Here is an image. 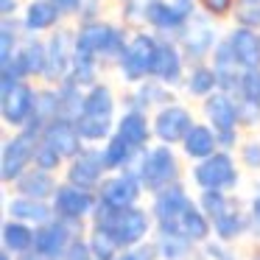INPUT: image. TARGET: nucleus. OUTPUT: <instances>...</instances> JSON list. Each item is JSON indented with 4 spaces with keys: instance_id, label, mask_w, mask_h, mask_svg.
Returning a JSON list of instances; mask_svg holds the SVG:
<instances>
[{
    "instance_id": "nucleus-42",
    "label": "nucleus",
    "mask_w": 260,
    "mask_h": 260,
    "mask_svg": "<svg viewBox=\"0 0 260 260\" xmlns=\"http://www.w3.org/2000/svg\"><path fill=\"white\" fill-rule=\"evenodd\" d=\"M238 120L241 129L254 132L260 126V101H249V98H238Z\"/></svg>"
},
{
    "instance_id": "nucleus-11",
    "label": "nucleus",
    "mask_w": 260,
    "mask_h": 260,
    "mask_svg": "<svg viewBox=\"0 0 260 260\" xmlns=\"http://www.w3.org/2000/svg\"><path fill=\"white\" fill-rule=\"evenodd\" d=\"M87 230H90V224H70V221H62V218H51L48 224L37 226L34 249L45 260H64L73 238L87 235Z\"/></svg>"
},
{
    "instance_id": "nucleus-51",
    "label": "nucleus",
    "mask_w": 260,
    "mask_h": 260,
    "mask_svg": "<svg viewBox=\"0 0 260 260\" xmlns=\"http://www.w3.org/2000/svg\"><path fill=\"white\" fill-rule=\"evenodd\" d=\"M59 6V12L64 14V20H76V14H79L81 9V0H53Z\"/></svg>"
},
{
    "instance_id": "nucleus-50",
    "label": "nucleus",
    "mask_w": 260,
    "mask_h": 260,
    "mask_svg": "<svg viewBox=\"0 0 260 260\" xmlns=\"http://www.w3.org/2000/svg\"><path fill=\"white\" fill-rule=\"evenodd\" d=\"M241 132L243 129H230V132H215L218 135V148H224V151H235L238 146H241Z\"/></svg>"
},
{
    "instance_id": "nucleus-38",
    "label": "nucleus",
    "mask_w": 260,
    "mask_h": 260,
    "mask_svg": "<svg viewBox=\"0 0 260 260\" xmlns=\"http://www.w3.org/2000/svg\"><path fill=\"white\" fill-rule=\"evenodd\" d=\"M235 199L238 196H232V193H226V190H199L196 202H199V207L210 215V221H213V218H218L221 213H226V210L235 204Z\"/></svg>"
},
{
    "instance_id": "nucleus-19",
    "label": "nucleus",
    "mask_w": 260,
    "mask_h": 260,
    "mask_svg": "<svg viewBox=\"0 0 260 260\" xmlns=\"http://www.w3.org/2000/svg\"><path fill=\"white\" fill-rule=\"evenodd\" d=\"M20 20H23L25 34H37V37H48L53 28L68 23L53 0H28L20 12Z\"/></svg>"
},
{
    "instance_id": "nucleus-4",
    "label": "nucleus",
    "mask_w": 260,
    "mask_h": 260,
    "mask_svg": "<svg viewBox=\"0 0 260 260\" xmlns=\"http://www.w3.org/2000/svg\"><path fill=\"white\" fill-rule=\"evenodd\" d=\"M159 51V34H154L151 28H137L132 31L126 51L120 53V59L115 62V73L123 81V87H135L140 81L151 79L154 70V59Z\"/></svg>"
},
{
    "instance_id": "nucleus-7",
    "label": "nucleus",
    "mask_w": 260,
    "mask_h": 260,
    "mask_svg": "<svg viewBox=\"0 0 260 260\" xmlns=\"http://www.w3.org/2000/svg\"><path fill=\"white\" fill-rule=\"evenodd\" d=\"M221 37L224 34L218 31V20H213L210 14H204L202 9H199L190 17V23L185 25V31L179 34L176 42H179L187 64H196V62H210V53L218 45Z\"/></svg>"
},
{
    "instance_id": "nucleus-32",
    "label": "nucleus",
    "mask_w": 260,
    "mask_h": 260,
    "mask_svg": "<svg viewBox=\"0 0 260 260\" xmlns=\"http://www.w3.org/2000/svg\"><path fill=\"white\" fill-rule=\"evenodd\" d=\"M118 92L112 90L109 81H98V84L87 87V95H84V112L87 115H104V118H115L118 112Z\"/></svg>"
},
{
    "instance_id": "nucleus-8",
    "label": "nucleus",
    "mask_w": 260,
    "mask_h": 260,
    "mask_svg": "<svg viewBox=\"0 0 260 260\" xmlns=\"http://www.w3.org/2000/svg\"><path fill=\"white\" fill-rule=\"evenodd\" d=\"M40 140L42 137L28 129H17L12 137L3 140V151H0V179H3V185H14L34 165V151L40 146Z\"/></svg>"
},
{
    "instance_id": "nucleus-13",
    "label": "nucleus",
    "mask_w": 260,
    "mask_h": 260,
    "mask_svg": "<svg viewBox=\"0 0 260 260\" xmlns=\"http://www.w3.org/2000/svg\"><path fill=\"white\" fill-rule=\"evenodd\" d=\"M190 202H193V196L185 190L182 182H174V185L151 193V215L157 221L154 232H176V224H179L182 213L187 210Z\"/></svg>"
},
{
    "instance_id": "nucleus-56",
    "label": "nucleus",
    "mask_w": 260,
    "mask_h": 260,
    "mask_svg": "<svg viewBox=\"0 0 260 260\" xmlns=\"http://www.w3.org/2000/svg\"><path fill=\"white\" fill-rule=\"evenodd\" d=\"M254 3H260V0H238V6H254Z\"/></svg>"
},
{
    "instance_id": "nucleus-17",
    "label": "nucleus",
    "mask_w": 260,
    "mask_h": 260,
    "mask_svg": "<svg viewBox=\"0 0 260 260\" xmlns=\"http://www.w3.org/2000/svg\"><path fill=\"white\" fill-rule=\"evenodd\" d=\"M187 68H190V64H187L179 42L176 40H162V37H159V51H157V59H154L151 79H159L162 84L174 87V90H182Z\"/></svg>"
},
{
    "instance_id": "nucleus-29",
    "label": "nucleus",
    "mask_w": 260,
    "mask_h": 260,
    "mask_svg": "<svg viewBox=\"0 0 260 260\" xmlns=\"http://www.w3.org/2000/svg\"><path fill=\"white\" fill-rule=\"evenodd\" d=\"M218 90V76H215L213 64L210 62H196L187 68V76H185V84H182V92L193 101H204L207 95Z\"/></svg>"
},
{
    "instance_id": "nucleus-6",
    "label": "nucleus",
    "mask_w": 260,
    "mask_h": 260,
    "mask_svg": "<svg viewBox=\"0 0 260 260\" xmlns=\"http://www.w3.org/2000/svg\"><path fill=\"white\" fill-rule=\"evenodd\" d=\"M196 12V0H151L146 6V28H151L162 40H179Z\"/></svg>"
},
{
    "instance_id": "nucleus-33",
    "label": "nucleus",
    "mask_w": 260,
    "mask_h": 260,
    "mask_svg": "<svg viewBox=\"0 0 260 260\" xmlns=\"http://www.w3.org/2000/svg\"><path fill=\"white\" fill-rule=\"evenodd\" d=\"M115 123H118V118H104V115H87V112L76 120L79 135L84 137L87 146H104L115 135Z\"/></svg>"
},
{
    "instance_id": "nucleus-39",
    "label": "nucleus",
    "mask_w": 260,
    "mask_h": 260,
    "mask_svg": "<svg viewBox=\"0 0 260 260\" xmlns=\"http://www.w3.org/2000/svg\"><path fill=\"white\" fill-rule=\"evenodd\" d=\"M34 165H37V168H42V171L56 174V171H62L64 165H68V159H64L53 146H48L45 140H40V146H37V151H34Z\"/></svg>"
},
{
    "instance_id": "nucleus-34",
    "label": "nucleus",
    "mask_w": 260,
    "mask_h": 260,
    "mask_svg": "<svg viewBox=\"0 0 260 260\" xmlns=\"http://www.w3.org/2000/svg\"><path fill=\"white\" fill-rule=\"evenodd\" d=\"M59 87V118L79 120L84 115V95L87 90L81 84H76L73 79H64Z\"/></svg>"
},
{
    "instance_id": "nucleus-1",
    "label": "nucleus",
    "mask_w": 260,
    "mask_h": 260,
    "mask_svg": "<svg viewBox=\"0 0 260 260\" xmlns=\"http://www.w3.org/2000/svg\"><path fill=\"white\" fill-rule=\"evenodd\" d=\"M90 224L109 230L112 238L120 243V249H129V246L148 241L154 235V230H157V221H154L151 210H143L140 204L118 210V207H109V204L98 202L90 215Z\"/></svg>"
},
{
    "instance_id": "nucleus-12",
    "label": "nucleus",
    "mask_w": 260,
    "mask_h": 260,
    "mask_svg": "<svg viewBox=\"0 0 260 260\" xmlns=\"http://www.w3.org/2000/svg\"><path fill=\"white\" fill-rule=\"evenodd\" d=\"M193 123H196V118H193L190 107H185L182 101H171L165 107H159L157 112H151L154 140L168 143V146H179Z\"/></svg>"
},
{
    "instance_id": "nucleus-27",
    "label": "nucleus",
    "mask_w": 260,
    "mask_h": 260,
    "mask_svg": "<svg viewBox=\"0 0 260 260\" xmlns=\"http://www.w3.org/2000/svg\"><path fill=\"white\" fill-rule=\"evenodd\" d=\"M176 232L185 235L187 241H193L196 246H204V243L213 238V221H210V215L199 207L196 199H193V202L187 204V210L182 213L179 224H176Z\"/></svg>"
},
{
    "instance_id": "nucleus-43",
    "label": "nucleus",
    "mask_w": 260,
    "mask_h": 260,
    "mask_svg": "<svg viewBox=\"0 0 260 260\" xmlns=\"http://www.w3.org/2000/svg\"><path fill=\"white\" fill-rule=\"evenodd\" d=\"M238 162L246 171H260V137H249L238 146Z\"/></svg>"
},
{
    "instance_id": "nucleus-54",
    "label": "nucleus",
    "mask_w": 260,
    "mask_h": 260,
    "mask_svg": "<svg viewBox=\"0 0 260 260\" xmlns=\"http://www.w3.org/2000/svg\"><path fill=\"white\" fill-rule=\"evenodd\" d=\"M14 260H45V257H42V254L37 252V249H31V252H23V254H17Z\"/></svg>"
},
{
    "instance_id": "nucleus-3",
    "label": "nucleus",
    "mask_w": 260,
    "mask_h": 260,
    "mask_svg": "<svg viewBox=\"0 0 260 260\" xmlns=\"http://www.w3.org/2000/svg\"><path fill=\"white\" fill-rule=\"evenodd\" d=\"M126 171H135L140 176L146 193H157L162 187L174 185V182H182V162L179 154L174 151V146L168 143H151L146 146L140 154H137L135 165Z\"/></svg>"
},
{
    "instance_id": "nucleus-15",
    "label": "nucleus",
    "mask_w": 260,
    "mask_h": 260,
    "mask_svg": "<svg viewBox=\"0 0 260 260\" xmlns=\"http://www.w3.org/2000/svg\"><path fill=\"white\" fill-rule=\"evenodd\" d=\"M34 104H37V81H20L12 90L0 92V115L9 129H23L34 118Z\"/></svg>"
},
{
    "instance_id": "nucleus-57",
    "label": "nucleus",
    "mask_w": 260,
    "mask_h": 260,
    "mask_svg": "<svg viewBox=\"0 0 260 260\" xmlns=\"http://www.w3.org/2000/svg\"><path fill=\"white\" fill-rule=\"evenodd\" d=\"M0 260H14V254H12V252H6V249H3V252H0Z\"/></svg>"
},
{
    "instance_id": "nucleus-55",
    "label": "nucleus",
    "mask_w": 260,
    "mask_h": 260,
    "mask_svg": "<svg viewBox=\"0 0 260 260\" xmlns=\"http://www.w3.org/2000/svg\"><path fill=\"white\" fill-rule=\"evenodd\" d=\"M249 260H260V246L252 249V254H249Z\"/></svg>"
},
{
    "instance_id": "nucleus-25",
    "label": "nucleus",
    "mask_w": 260,
    "mask_h": 260,
    "mask_svg": "<svg viewBox=\"0 0 260 260\" xmlns=\"http://www.w3.org/2000/svg\"><path fill=\"white\" fill-rule=\"evenodd\" d=\"M224 37L230 40L232 53H235L238 64H241L243 70L246 68H260V31L243 28V25H232Z\"/></svg>"
},
{
    "instance_id": "nucleus-35",
    "label": "nucleus",
    "mask_w": 260,
    "mask_h": 260,
    "mask_svg": "<svg viewBox=\"0 0 260 260\" xmlns=\"http://www.w3.org/2000/svg\"><path fill=\"white\" fill-rule=\"evenodd\" d=\"M25 28H23V20L17 17H3L0 20V62H6L17 53V48L23 45L25 40Z\"/></svg>"
},
{
    "instance_id": "nucleus-49",
    "label": "nucleus",
    "mask_w": 260,
    "mask_h": 260,
    "mask_svg": "<svg viewBox=\"0 0 260 260\" xmlns=\"http://www.w3.org/2000/svg\"><path fill=\"white\" fill-rule=\"evenodd\" d=\"M98 17H104V0H81L76 23H87V20H98Z\"/></svg>"
},
{
    "instance_id": "nucleus-47",
    "label": "nucleus",
    "mask_w": 260,
    "mask_h": 260,
    "mask_svg": "<svg viewBox=\"0 0 260 260\" xmlns=\"http://www.w3.org/2000/svg\"><path fill=\"white\" fill-rule=\"evenodd\" d=\"M249 238L260 246V187L254 190V196L249 199Z\"/></svg>"
},
{
    "instance_id": "nucleus-26",
    "label": "nucleus",
    "mask_w": 260,
    "mask_h": 260,
    "mask_svg": "<svg viewBox=\"0 0 260 260\" xmlns=\"http://www.w3.org/2000/svg\"><path fill=\"white\" fill-rule=\"evenodd\" d=\"M213 235L224 243H235L243 235H249V210H243L241 199H235V204L226 213L213 218Z\"/></svg>"
},
{
    "instance_id": "nucleus-20",
    "label": "nucleus",
    "mask_w": 260,
    "mask_h": 260,
    "mask_svg": "<svg viewBox=\"0 0 260 260\" xmlns=\"http://www.w3.org/2000/svg\"><path fill=\"white\" fill-rule=\"evenodd\" d=\"M202 118L207 120L215 132L241 129V120H238V98L232 95V92L215 90L213 95H207L202 101Z\"/></svg>"
},
{
    "instance_id": "nucleus-48",
    "label": "nucleus",
    "mask_w": 260,
    "mask_h": 260,
    "mask_svg": "<svg viewBox=\"0 0 260 260\" xmlns=\"http://www.w3.org/2000/svg\"><path fill=\"white\" fill-rule=\"evenodd\" d=\"M64 260H95V254H92V249H90V241H87V235L73 238V243L68 246V254H64Z\"/></svg>"
},
{
    "instance_id": "nucleus-5",
    "label": "nucleus",
    "mask_w": 260,
    "mask_h": 260,
    "mask_svg": "<svg viewBox=\"0 0 260 260\" xmlns=\"http://www.w3.org/2000/svg\"><path fill=\"white\" fill-rule=\"evenodd\" d=\"M190 179L199 190H226L232 193L241 185V171H238V159L232 157V151L218 148L215 154L193 162Z\"/></svg>"
},
{
    "instance_id": "nucleus-36",
    "label": "nucleus",
    "mask_w": 260,
    "mask_h": 260,
    "mask_svg": "<svg viewBox=\"0 0 260 260\" xmlns=\"http://www.w3.org/2000/svg\"><path fill=\"white\" fill-rule=\"evenodd\" d=\"M34 118L42 123H51L59 118V87L56 84H37V104H34Z\"/></svg>"
},
{
    "instance_id": "nucleus-40",
    "label": "nucleus",
    "mask_w": 260,
    "mask_h": 260,
    "mask_svg": "<svg viewBox=\"0 0 260 260\" xmlns=\"http://www.w3.org/2000/svg\"><path fill=\"white\" fill-rule=\"evenodd\" d=\"M199 9H202L204 14H210L213 20H232V14H235L238 9V0H196Z\"/></svg>"
},
{
    "instance_id": "nucleus-10",
    "label": "nucleus",
    "mask_w": 260,
    "mask_h": 260,
    "mask_svg": "<svg viewBox=\"0 0 260 260\" xmlns=\"http://www.w3.org/2000/svg\"><path fill=\"white\" fill-rule=\"evenodd\" d=\"M51 204H53L56 218L70 221V224H90V215L98 204V193L84 190V187L73 185V182H59Z\"/></svg>"
},
{
    "instance_id": "nucleus-45",
    "label": "nucleus",
    "mask_w": 260,
    "mask_h": 260,
    "mask_svg": "<svg viewBox=\"0 0 260 260\" xmlns=\"http://www.w3.org/2000/svg\"><path fill=\"white\" fill-rule=\"evenodd\" d=\"M199 249H202V254L207 260H238V254L232 252V243H224V241H218V238H210V241Z\"/></svg>"
},
{
    "instance_id": "nucleus-22",
    "label": "nucleus",
    "mask_w": 260,
    "mask_h": 260,
    "mask_svg": "<svg viewBox=\"0 0 260 260\" xmlns=\"http://www.w3.org/2000/svg\"><path fill=\"white\" fill-rule=\"evenodd\" d=\"M148 115L151 112H143V109H135V107H123V112L118 115V123H115V132L135 148L151 146L154 126H151Z\"/></svg>"
},
{
    "instance_id": "nucleus-16",
    "label": "nucleus",
    "mask_w": 260,
    "mask_h": 260,
    "mask_svg": "<svg viewBox=\"0 0 260 260\" xmlns=\"http://www.w3.org/2000/svg\"><path fill=\"white\" fill-rule=\"evenodd\" d=\"M107 165L101 157V146H87L81 154H76L73 159H68L64 165V182L84 187V190H98V185L107 176Z\"/></svg>"
},
{
    "instance_id": "nucleus-41",
    "label": "nucleus",
    "mask_w": 260,
    "mask_h": 260,
    "mask_svg": "<svg viewBox=\"0 0 260 260\" xmlns=\"http://www.w3.org/2000/svg\"><path fill=\"white\" fill-rule=\"evenodd\" d=\"M235 98L260 101V68H246L241 73V84H238V95Z\"/></svg>"
},
{
    "instance_id": "nucleus-14",
    "label": "nucleus",
    "mask_w": 260,
    "mask_h": 260,
    "mask_svg": "<svg viewBox=\"0 0 260 260\" xmlns=\"http://www.w3.org/2000/svg\"><path fill=\"white\" fill-rule=\"evenodd\" d=\"M95 193H98V202L109 204V207H118V210H126V207L140 204L146 187H143L140 176L135 171H115V174L104 176V182L98 185Z\"/></svg>"
},
{
    "instance_id": "nucleus-37",
    "label": "nucleus",
    "mask_w": 260,
    "mask_h": 260,
    "mask_svg": "<svg viewBox=\"0 0 260 260\" xmlns=\"http://www.w3.org/2000/svg\"><path fill=\"white\" fill-rule=\"evenodd\" d=\"M87 241H90V249H92V254H95V260H118L120 243L112 238L109 230L90 224V230H87Z\"/></svg>"
},
{
    "instance_id": "nucleus-30",
    "label": "nucleus",
    "mask_w": 260,
    "mask_h": 260,
    "mask_svg": "<svg viewBox=\"0 0 260 260\" xmlns=\"http://www.w3.org/2000/svg\"><path fill=\"white\" fill-rule=\"evenodd\" d=\"M34 238H37V226L34 224H25L20 218H12L9 215L3 221V230H0V243L6 252H12L14 257L23 252H31L34 249Z\"/></svg>"
},
{
    "instance_id": "nucleus-31",
    "label": "nucleus",
    "mask_w": 260,
    "mask_h": 260,
    "mask_svg": "<svg viewBox=\"0 0 260 260\" xmlns=\"http://www.w3.org/2000/svg\"><path fill=\"white\" fill-rule=\"evenodd\" d=\"M140 151H143V148L129 146V143H126L123 137L118 135V132H115V135H112V137H109V140L101 146V157H104V165H107L109 174H115V171H126V168H132Z\"/></svg>"
},
{
    "instance_id": "nucleus-53",
    "label": "nucleus",
    "mask_w": 260,
    "mask_h": 260,
    "mask_svg": "<svg viewBox=\"0 0 260 260\" xmlns=\"http://www.w3.org/2000/svg\"><path fill=\"white\" fill-rule=\"evenodd\" d=\"M151 0H115V6H140V9H146Z\"/></svg>"
},
{
    "instance_id": "nucleus-9",
    "label": "nucleus",
    "mask_w": 260,
    "mask_h": 260,
    "mask_svg": "<svg viewBox=\"0 0 260 260\" xmlns=\"http://www.w3.org/2000/svg\"><path fill=\"white\" fill-rule=\"evenodd\" d=\"M48 45V64H45V76L42 84H62L70 76L73 68V56H76V25L62 23L59 28H53L45 37Z\"/></svg>"
},
{
    "instance_id": "nucleus-21",
    "label": "nucleus",
    "mask_w": 260,
    "mask_h": 260,
    "mask_svg": "<svg viewBox=\"0 0 260 260\" xmlns=\"http://www.w3.org/2000/svg\"><path fill=\"white\" fill-rule=\"evenodd\" d=\"M42 140L56 148L64 159H73L76 154H81L87 148L84 137L79 135L76 120H68V118H53L51 123L42 129Z\"/></svg>"
},
{
    "instance_id": "nucleus-44",
    "label": "nucleus",
    "mask_w": 260,
    "mask_h": 260,
    "mask_svg": "<svg viewBox=\"0 0 260 260\" xmlns=\"http://www.w3.org/2000/svg\"><path fill=\"white\" fill-rule=\"evenodd\" d=\"M118 260H159V249H157V241H143L137 246H129V249H120Z\"/></svg>"
},
{
    "instance_id": "nucleus-23",
    "label": "nucleus",
    "mask_w": 260,
    "mask_h": 260,
    "mask_svg": "<svg viewBox=\"0 0 260 260\" xmlns=\"http://www.w3.org/2000/svg\"><path fill=\"white\" fill-rule=\"evenodd\" d=\"M182 157L190 159V162H199V159L210 157V154L218 151V135L215 129L207 123V120H196L190 126V132L185 135V140L179 143Z\"/></svg>"
},
{
    "instance_id": "nucleus-28",
    "label": "nucleus",
    "mask_w": 260,
    "mask_h": 260,
    "mask_svg": "<svg viewBox=\"0 0 260 260\" xmlns=\"http://www.w3.org/2000/svg\"><path fill=\"white\" fill-rule=\"evenodd\" d=\"M6 210H9V215H12V218H20V221H25V224H34V226L48 224L51 218H56V213H53V204L45 202V199L14 196V199H9Z\"/></svg>"
},
{
    "instance_id": "nucleus-46",
    "label": "nucleus",
    "mask_w": 260,
    "mask_h": 260,
    "mask_svg": "<svg viewBox=\"0 0 260 260\" xmlns=\"http://www.w3.org/2000/svg\"><path fill=\"white\" fill-rule=\"evenodd\" d=\"M232 23L243 25V28L260 31V3H254V6H238L235 14H232Z\"/></svg>"
},
{
    "instance_id": "nucleus-24",
    "label": "nucleus",
    "mask_w": 260,
    "mask_h": 260,
    "mask_svg": "<svg viewBox=\"0 0 260 260\" xmlns=\"http://www.w3.org/2000/svg\"><path fill=\"white\" fill-rule=\"evenodd\" d=\"M12 187H14V196L45 199V202H51L53 193H56V187H59V179H56V174H51V171H42V168H37V165H31Z\"/></svg>"
},
{
    "instance_id": "nucleus-52",
    "label": "nucleus",
    "mask_w": 260,
    "mask_h": 260,
    "mask_svg": "<svg viewBox=\"0 0 260 260\" xmlns=\"http://www.w3.org/2000/svg\"><path fill=\"white\" fill-rule=\"evenodd\" d=\"M23 6L25 3H20V0H0V17H17Z\"/></svg>"
},
{
    "instance_id": "nucleus-18",
    "label": "nucleus",
    "mask_w": 260,
    "mask_h": 260,
    "mask_svg": "<svg viewBox=\"0 0 260 260\" xmlns=\"http://www.w3.org/2000/svg\"><path fill=\"white\" fill-rule=\"evenodd\" d=\"M171 101H179L176 98V90L168 84H162L159 79H146L135 87H126L123 98H120V107H135L143 109V112H157L159 107Z\"/></svg>"
},
{
    "instance_id": "nucleus-2",
    "label": "nucleus",
    "mask_w": 260,
    "mask_h": 260,
    "mask_svg": "<svg viewBox=\"0 0 260 260\" xmlns=\"http://www.w3.org/2000/svg\"><path fill=\"white\" fill-rule=\"evenodd\" d=\"M129 37L132 28L123 25L120 20L98 17V20H87V23H76V48L98 56L104 68H115L120 53L126 51Z\"/></svg>"
}]
</instances>
